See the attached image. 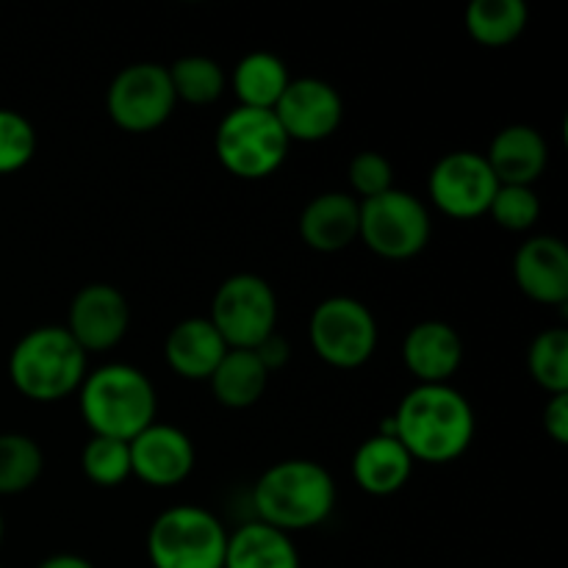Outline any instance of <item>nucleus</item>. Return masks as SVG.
<instances>
[{"label": "nucleus", "mask_w": 568, "mask_h": 568, "mask_svg": "<svg viewBox=\"0 0 568 568\" xmlns=\"http://www.w3.org/2000/svg\"><path fill=\"white\" fill-rule=\"evenodd\" d=\"M166 70H170L175 98L183 103L209 105L220 100L227 87L225 70L220 67V61L209 59V55H183Z\"/></svg>", "instance_id": "obj_26"}, {"label": "nucleus", "mask_w": 568, "mask_h": 568, "mask_svg": "<svg viewBox=\"0 0 568 568\" xmlns=\"http://www.w3.org/2000/svg\"><path fill=\"white\" fill-rule=\"evenodd\" d=\"M288 136L283 133L275 111L236 105L222 116L214 136L220 164L244 181H261L281 170L288 155Z\"/></svg>", "instance_id": "obj_6"}, {"label": "nucleus", "mask_w": 568, "mask_h": 568, "mask_svg": "<svg viewBox=\"0 0 568 568\" xmlns=\"http://www.w3.org/2000/svg\"><path fill=\"white\" fill-rule=\"evenodd\" d=\"M131 325V305L120 288L109 283H89L72 297L67 333L83 353H105L125 338Z\"/></svg>", "instance_id": "obj_13"}, {"label": "nucleus", "mask_w": 568, "mask_h": 568, "mask_svg": "<svg viewBox=\"0 0 568 568\" xmlns=\"http://www.w3.org/2000/svg\"><path fill=\"white\" fill-rule=\"evenodd\" d=\"M44 455L31 436L0 433V497L28 491L42 477Z\"/></svg>", "instance_id": "obj_25"}, {"label": "nucleus", "mask_w": 568, "mask_h": 568, "mask_svg": "<svg viewBox=\"0 0 568 568\" xmlns=\"http://www.w3.org/2000/svg\"><path fill=\"white\" fill-rule=\"evenodd\" d=\"M258 521L283 532L322 525L336 508V483L316 460L288 458L272 464L253 488Z\"/></svg>", "instance_id": "obj_2"}, {"label": "nucleus", "mask_w": 568, "mask_h": 568, "mask_svg": "<svg viewBox=\"0 0 568 568\" xmlns=\"http://www.w3.org/2000/svg\"><path fill=\"white\" fill-rule=\"evenodd\" d=\"M272 111L288 142L314 144L338 131L344 120V100L322 78H292Z\"/></svg>", "instance_id": "obj_12"}, {"label": "nucleus", "mask_w": 568, "mask_h": 568, "mask_svg": "<svg viewBox=\"0 0 568 568\" xmlns=\"http://www.w3.org/2000/svg\"><path fill=\"white\" fill-rule=\"evenodd\" d=\"M209 381L216 403L233 410H244L253 408L264 397L270 372L264 369L253 349H227Z\"/></svg>", "instance_id": "obj_22"}, {"label": "nucleus", "mask_w": 568, "mask_h": 568, "mask_svg": "<svg viewBox=\"0 0 568 568\" xmlns=\"http://www.w3.org/2000/svg\"><path fill=\"white\" fill-rule=\"evenodd\" d=\"M514 281L525 297L541 305H566L568 250L558 236H532L516 250Z\"/></svg>", "instance_id": "obj_15"}, {"label": "nucleus", "mask_w": 568, "mask_h": 568, "mask_svg": "<svg viewBox=\"0 0 568 568\" xmlns=\"http://www.w3.org/2000/svg\"><path fill=\"white\" fill-rule=\"evenodd\" d=\"M527 366L538 386L547 394H568V331L547 327L538 333L527 353Z\"/></svg>", "instance_id": "obj_27"}, {"label": "nucleus", "mask_w": 568, "mask_h": 568, "mask_svg": "<svg viewBox=\"0 0 568 568\" xmlns=\"http://www.w3.org/2000/svg\"><path fill=\"white\" fill-rule=\"evenodd\" d=\"M403 364L419 383H449L464 364V342L453 325L427 320L403 338Z\"/></svg>", "instance_id": "obj_16"}, {"label": "nucleus", "mask_w": 568, "mask_h": 568, "mask_svg": "<svg viewBox=\"0 0 568 568\" xmlns=\"http://www.w3.org/2000/svg\"><path fill=\"white\" fill-rule=\"evenodd\" d=\"M288 81H292V75L286 70V61L270 50H253V53L244 55L231 78L239 105L266 111L275 109L277 100L286 92Z\"/></svg>", "instance_id": "obj_23"}, {"label": "nucleus", "mask_w": 568, "mask_h": 568, "mask_svg": "<svg viewBox=\"0 0 568 568\" xmlns=\"http://www.w3.org/2000/svg\"><path fill=\"white\" fill-rule=\"evenodd\" d=\"M499 183L486 155L475 150H455L442 155L427 178V194L442 214L453 220H477L488 214Z\"/></svg>", "instance_id": "obj_11"}, {"label": "nucleus", "mask_w": 568, "mask_h": 568, "mask_svg": "<svg viewBox=\"0 0 568 568\" xmlns=\"http://www.w3.org/2000/svg\"><path fill=\"white\" fill-rule=\"evenodd\" d=\"M349 186L361 200H372L377 194L394 189V166L392 161L375 150H364L349 161Z\"/></svg>", "instance_id": "obj_31"}, {"label": "nucleus", "mask_w": 568, "mask_h": 568, "mask_svg": "<svg viewBox=\"0 0 568 568\" xmlns=\"http://www.w3.org/2000/svg\"><path fill=\"white\" fill-rule=\"evenodd\" d=\"M361 203L358 239L375 255L388 261H408L427 247L433 233L430 211L403 189H388Z\"/></svg>", "instance_id": "obj_7"}, {"label": "nucleus", "mask_w": 568, "mask_h": 568, "mask_svg": "<svg viewBox=\"0 0 568 568\" xmlns=\"http://www.w3.org/2000/svg\"><path fill=\"white\" fill-rule=\"evenodd\" d=\"M11 386L33 403H55L81 388L87 353L61 325L28 331L9 355Z\"/></svg>", "instance_id": "obj_4"}, {"label": "nucleus", "mask_w": 568, "mask_h": 568, "mask_svg": "<svg viewBox=\"0 0 568 568\" xmlns=\"http://www.w3.org/2000/svg\"><path fill=\"white\" fill-rule=\"evenodd\" d=\"M209 320L231 349H255L277 331L275 288L253 272L231 275L216 288Z\"/></svg>", "instance_id": "obj_9"}, {"label": "nucleus", "mask_w": 568, "mask_h": 568, "mask_svg": "<svg viewBox=\"0 0 568 568\" xmlns=\"http://www.w3.org/2000/svg\"><path fill=\"white\" fill-rule=\"evenodd\" d=\"M131 475L153 488H170L194 471V444L181 427L153 422L148 430L128 442Z\"/></svg>", "instance_id": "obj_14"}, {"label": "nucleus", "mask_w": 568, "mask_h": 568, "mask_svg": "<svg viewBox=\"0 0 568 568\" xmlns=\"http://www.w3.org/2000/svg\"><path fill=\"white\" fill-rule=\"evenodd\" d=\"M414 464L408 449L386 433H375L353 455L355 486L369 497H392L403 491L405 483L414 475Z\"/></svg>", "instance_id": "obj_20"}, {"label": "nucleus", "mask_w": 568, "mask_h": 568, "mask_svg": "<svg viewBox=\"0 0 568 568\" xmlns=\"http://www.w3.org/2000/svg\"><path fill=\"white\" fill-rule=\"evenodd\" d=\"M394 436L422 464H449L475 442L477 419L469 399L449 383H419L392 414Z\"/></svg>", "instance_id": "obj_1"}, {"label": "nucleus", "mask_w": 568, "mask_h": 568, "mask_svg": "<svg viewBox=\"0 0 568 568\" xmlns=\"http://www.w3.org/2000/svg\"><path fill=\"white\" fill-rule=\"evenodd\" d=\"M0 568H3V566H0Z\"/></svg>", "instance_id": "obj_36"}, {"label": "nucleus", "mask_w": 568, "mask_h": 568, "mask_svg": "<svg viewBox=\"0 0 568 568\" xmlns=\"http://www.w3.org/2000/svg\"><path fill=\"white\" fill-rule=\"evenodd\" d=\"M0 541H3V516H0Z\"/></svg>", "instance_id": "obj_35"}, {"label": "nucleus", "mask_w": 568, "mask_h": 568, "mask_svg": "<svg viewBox=\"0 0 568 568\" xmlns=\"http://www.w3.org/2000/svg\"><path fill=\"white\" fill-rule=\"evenodd\" d=\"M488 214L505 231L525 233L541 216V200L532 186H499L488 205Z\"/></svg>", "instance_id": "obj_30"}, {"label": "nucleus", "mask_w": 568, "mask_h": 568, "mask_svg": "<svg viewBox=\"0 0 568 568\" xmlns=\"http://www.w3.org/2000/svg\"><path fill=\"white\" fill-rule=\"evenodd\" d=\"M175 103L170 70L159 61H136L120 70L105 94L111 120L128 133H150L161 128L175 111Z\"/></svg>", "instance_id": "obj_10"}, {"label": "nucleus", "mask_w": 568, "mask_h": 568, "mask_svg": "<svg viewBox=\"0 0 568 568\" xmlns=\"http://www.w3.org/2000/svg\"><path fill=\"white\" fill-rule=\"evenodd\" d=\"M37 155V128L14 109H0V175L22 170Z\"/></svg>", "instance_id": "obj_29"}, {"label": "nucleus", "mask_w": 568, "mask_h": 568, "mask_svg": "<svg viewBox=\"0 0 568 568\" xmlns=\"http://www.w3.org/2000/svg\"><path fill=\"white\" fill-rule=\"evenodd\" d=\"M222 568H303V564L288 532L255 519L227 532Z\"/></svg>", "instance_id": "obj_21"}, {"label": "nucleus", "mask_w": 568, "mask_h": 568, "mask_svg": "<svg viewBox=\"0 0 568 568\" xmlns=\"http://www.w3.org/2000/svg\"><path fill=\"white\" fill-rule=\"evenodd\" d=\"M225 338L220 336L209 316H192L178 322L164 342V358L183 381H209L227 353Z\"/></svg>", "instance_id": "obj_19"}, {"label": "nucleus", "mask_w": 568, "mask_h": 568, "mask_svg": "<svg viewBox=\"0 0 568 568\" xmlns=\"http://www.w3.org/2000/svg\"><path fill=\"white\" fill-rule=\"evenodd\" d=\"M361 203L347 192H325L300 214V236L316 253H342L358 242Z\"/></svg>", "instance_id": "obj_17"}, {"label": "nucleus", "mask_w": 568, "mask_h": 568, "mask_svg": "<svg viewBox=\"0 0 568 568\" xmlns=\"http://www.w3.org/2000/svg\"><path fill=\"white\" fill-rule=\"evenodd\" d=\"M308 338L320 361L336 369H358L377 349L375 314L361 300L336 294L314 308Z\"/></svg>", "instance_id": "obj_8"}, {"label": "nucleus", "mask_w": 568, "mask_h": 568, "mask_svg": "<svg viewBox=\"0 0 568 568\" xmlns=\"http://www.w3.org/2000/svg\"><path fill=\"white\" fill-rule=\"evenodd\" d=\"M37 568H94V564L92 560L81 558V555L59 552V555H50V558H44Z\"/></svg>", "instance_id": "obj_34"}, {"label": "nucleus", "mask_w": 568, "mask_h": 568, "mask_svg": "<svg viewBox=\"0 0 568 568\" xmlns=\"http://www.w3.org/2000/svg\"><path fill=\"white\" fill-rule=\"evenodd\" d=\"M78 394L81 416L92 436L131 442L153 425L159 410L153 383L131 364H105L87 372Z\"/></svg>", "instance_id": "obj_3"}, {"label": "nucleus", "mask_w": 568, "mask_h": 568, "mask_svg": "<svg viewBox=\"0 0 568 568\" xmlns=\"http://www.w3.org/2000/svg\"><path fill=\"white\" fill-rule=\"evenodd\" d=\"M81 469L94 486H120V483L131 477V449H128V442L92 436L81 453Z\"/></svg>", "instance_id": "obj_28"}, {"label": "nucleus", "mask_w": 568, "mask_h": 568, "mask_svg": "<svg viewBox=\"0 0 568 568\" xmlns=\"http://www.w3.org/2000/svg\"><path fill=\"white\" fill-rule=\"evenodd\" d=\"M227 530L200 505H175L155 516L148 532L153 568H222Z\"/></svg>", "instance_id": "obj_5"}, {"label": "nucleus", "mask_w": 568, "mask_h": 568, "mask_svg": "<svg viewBox=\"0 0 568 568\" xmlns=\"http://www.w3.org/2000/svg\"><path fill=\"white\" fill-rule=\"evenodd\" d=\"M486 161L499 186H532L549 164V144L532 125H508L491 139Z\"/></svg>", "instance_id": "obj_18"}, {"label": "nucleus", "mask_w": 568, "mask_h": 568, "mask_svg": "<svg viewBox=\"0 0 568 568\" xmlns=\"http://www.w3.org/2000/svg\"><path fill=\"white\" fill-rule=\"evenodd\" d=\"M544 430L555 444H568V394H555L544 408Z\"/></svg>", "instance_id": "obj_32"}, {"label": "nucleus", "mask_w": 568, "mask_h": 568, "mask_svg": "<svg viewBox=\"0 0 568 568\" xmlns=\"http://www.w3.org/2000/svg\"><path fill=\"white\" fill-rule=\"evenodd\" d=\"M527 6L521 0H471L466 31L483 48H508L525 33Z\"/></svg>", "instance_id": "obj_24"}, {"label": "nucleus", "mask_w": 568, "mask_h": 568, "mask_svg": "<svg viewBox=\"0 0 568 568\" xmlns=\"http://www.w3.org/2000/svg\"><path fill=\"white\" fill-rule=\"evenodd\" d=\"M253 353L258 355V361L264 364L266 372H275L288 364V358H292V344H288L286 336H281V333L275 331L272 336H266Z\"/></svg>", "instance_id": "obj_33"}]
</instances>
